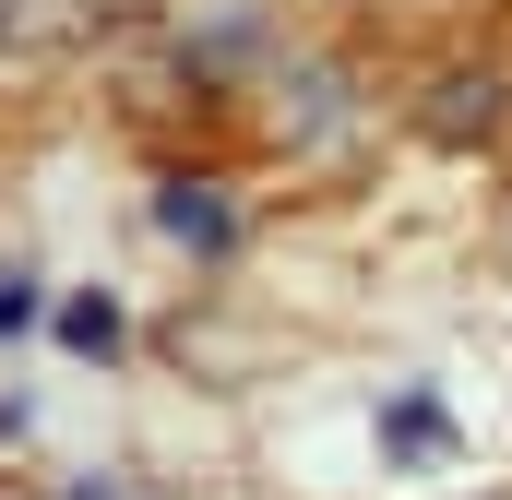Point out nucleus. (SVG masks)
<instances>
[{
    "mask_svg": "<svg viewBox=\"0 0 512 500\" xmlns=\"http://www.w3.org/2000/svg\"><path fill=\"white\" fill-rule=\"evenodd\" d=\"M417 120L441 131V143H501L512 131V60H453V72H429Z\"/></svg>",
    "mask_w": 512,
    "mask_h": 500,
    "instance_id": "f257e3e1",
    "label": "nucleus"
},
{
    "mask_svg": "<svg viewBox=\"0 0 512 500\" xmlns=\"http://www.w3.org/2000/svg\"><path fill=\"white\" fill-rule=\"evenodd\" d=\"M155 227L167 239H191V250H227L239 227H227V203H215V179H167L155 191Z\"/></svg>",
    "mask_w": 512,
    "mask_h": 500,
    "instance_id": "f03ea898",
    "label": "nucleus"
},
{
    "mask_svg": "<svg viewBox=\"0 0 512 500\" xmlns=\"http://www.w3.org/2000/svg\"><path fill=\"white\" fill-rule=\"evenodd\" d=\"M382 441H393V453H441V441H453V417H441L429 393H393V405H382Z\"/></svg>",
    "mask_w": 512,
    "mask_h": 500,
    "instance_id": "7ed1b4c3",
    "label": "nucleus"
},
{
    "mask_svg": "<svg viewBox=\"0 0 512 500\" xmlns=\"http://www.w3.org/2000/svg\"><path fill=\"white\" fill-rule=\"evenodd\" d=\"M60 334H72L84 358H108V346H120V298H60Z\"/></svg>",
    "mask_w": 512,
    "mask_h": 500,
    "instance_id": "20e7f679",
    "label": "nucleus"
},
{
    "mask_svg": "<svg viewBox=\"0 0 512 500\" xmlns=\"http://www.w3.org/2000/svg\"><path fill=\"white\" fill-rule=\"evenodd\" d=\"M24 322H36V286H24V274H0V334H24Z\"/></svg>",
    "mask_w": 512,
    "mask_h": 500,
    "instance_id": "39448f33",
    "label": "nucleus"
},
{
    "mask_svg": "<svg viewBox=\"0 0 512 500\" xmlns=\"http://www.w3.org/2000/svg\"><path fill=\"white\" fill-rule=\"evenodd\" d=\"M72 500H120V489H108V477H84V489H72Z\"/></svg>",
    "mask_w": 512,
    "mask_h": 500,
    "instance_id": "423d86ee",
    "label": "nucleus"
},
{
    "mask_svg": "<svg viewBox=\"0 0 512 500\" xmlns=\"http://www.w3.org/2000/svg\"><path fill=\"white\" fill-rule=\"evenodd\" d=\"M489 500H512V489H489Z\"/></svg>",
    "mask_w": 512,
    "mask_h": 500,
    "instance_id": "0eeeda50",
    "label": "nucleus"
}]
</instances>
